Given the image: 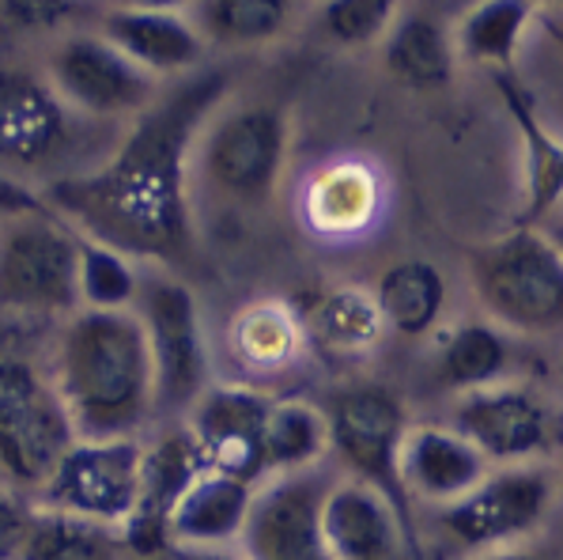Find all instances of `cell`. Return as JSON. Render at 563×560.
<instances>
[{"label":"cell","instance_id":"6da1fadb","mask_svg":"<svg viewBox=\"0 0 563 560\" xmlns=\"http://www.w3.org/2000/svg\"><path fill=\"white\" fill-rule=\"evenodd\" d=\"M228 91V73H205L181 84L159 107H148L121 149L88 175L57 178L46 189L54 209L84 239L133 257L178 262L189 254L186 152L205 114Z\"/></svg>","mask_w":563,"mask_h":560},{"label":"cell","instance_id":"7a4b0ae2","mask_svg":"<svg viewBox=\"0 0 563 560\" xmlns=\"http://www.w3.org/2000/svg\"><path fill=\"white\" fill-rule=\"evenodd\" d=\"M57 394L76 432L129 436L155 409L152 352L129 311H84L68 322L57 356Z\"/></svg>","mask_w":563,"mask_h":560},{"label":"cell","instance_id":"3957f363","mask_svg":"<svg viewBox=\"0 0 563 560\" xmlns=\"http://www.w3.org/2000/svg\"><path fill=\"white\" fill-rule=\"evenodd\" d=\"M329 447L344 459V466L360 477V485L375 488L389 504L401 541L409 557H420V538H416V519L409 504V488L401 481V443L409 436L405 405L383 386H360L333 398L325 413Z\"/></svg>","mask_w":563,"mask_h":560},{"label":"cell","instance_id":"277c9868","mask_svg":"<svg viewBox=\"0 0 563 560\" xmlns=\"http://www.w3.org/2000/svg\"><path fill=\"white\" fill-rule=\"evenodd\" d=\"M473 284L492 318L522 333H552L563 322L560 250L537 228H515L473 254Z\"/></svg>","mask_w":563,"mask_h":560},{"label":"cell","instance_id":"5b68a950","mask_svg":"<svg viewBox=\"0 0 563 560\" xmlns=\"http://www.w3.org/2000/svg\"><path fill=\"white\" fill-rule=\"evenodd\" d=\"M73 443L76 428L57 386L20 360H0V470L42 488Z\"/></svg>","mask_w":563,"mask_h":560},{"label":"cell","instance_id":"8992f818","mask_svg":"<svg viewBox=\"0 0 563 560\" xmlns=\"http://www.w3.org/2000/svg\"><path fill=\"white\" fill-rule=\"evenodd\" d=\"M141 296V326L152 352L155 409H189L208 391V349L201 333V311L194 292L181 281L152 277Z\"/></svg>","mask_w":563,"mask_h":560},{"label":"cell","instance_id":"52a82bcc","mask_svg":"<svg viewBox=\"0 0 563 560\" xmlns=\"http://www.w3.org/2000/svg\"><path fill=\"white\" fill-rule=\"evenodd\" d=\"M0 304L54 315L76 304V231L38 217H15L0 231Z\"/></svg>","mask_w":563,"mask_h":560},{"label":"cell","instance_id":"ba28073f","mask_svg":"<svg viewBox=\"0 0 563 560\" xmlns=\"http://www.w3.org/2000/svg\"><path fill=\"white\" fill-rule=\"evenodd\" d=\"M144 447L133 436L73 443L42 485L46 512H65L91 523H125L136 504Z\"/></svg>","mask_w":563,"mask_h":560},{"label":"cell","instance_id":"9c48e42d","mask_svg":"<svg viewBox=\"0 0 563 560\" xmlns=\"http://www.w3.org/2000/svg\"><path fill=\"white\" fill-rule=\"evenodd\" d=\"M552 499V485L537 470H504L484 473L481 481L439 512L443 527L465 549H496L530 534L544 519Z\"/></svg>","mask_w":563,"mask_h":560},{"label":"cell","instance_id":"30bf717a","mask_svg":"<svg viewBox=\"0 0 563 560\" xmlns=\"http://www.w3.org/2000/svg\"><path fill=\"white\" fill-rule=\"evenodd\" d=\"M288 156V122L273 107H246L223 118L205 144V171L220 189L262 201L273 194Z\"/></svg>","mask_w":563,"mask_h":560},{"label":"cell","instance_id":"8fae6325","mask_svg":"<svg viewBox=\"0 0 563 560\" xmlns=\"http://www.w3.org/2000/svg\"><path fill=\"white\" fill-rule=\"evenodd\" d=\"M208 466L201 447L194 443L189 428H175L141 454V481H136V504L121 523V541L136 557H159L170 549V512L186 488Z\"/></svg>","mask_w":563,"mask_h":560},{"label":"cell","instance_id":"7c38bea8","mask_svg":"<svg viewBox=\"0 0 563 560\" xmlns=\"http://www.w3.org/2000/svg\"><path fill=\"white\" fill-rule=\"evenodd\" d=\"M273 398L257 394L254 386H208L189 405V436L201 447L208 470L231 473L254 485L257 473H265L262 428Z\"/></svg>","mask_w":563,"mask_h":560},{"label":"cell","instance_id":"4fadbf2b","mask_svg":"<svg viewBox=\"0 0 563 560\" xmlns=\"http://www.w3.org/2000/svg\"><path fill=\"white\" fill-rule=\"evenodd\" d=\"M454 432L473 443L484 462H522L549 451L552 417L530 391L484 386L457 402Z\"/></svg>","mask_w":563,"mask_h":560},{"label":"cell","instance_id":"5bb4252c","mask_svg":"<svg viewBox=\"0 0 563 560\" xmlns=\"http://www.w3.org/2000/svg\"><path fill=\"white\" fill-rule=\"evenodd\" d=\"M322 493V481L296 473L254 496L242 527L250 560H333L318 519Z\"/></svg>","mask_w":563,"mask_h":560},{"label":"cell","instance_id":"9a60e30c","mask_svg":"<svg viewBox=\"0 0 563 560\" xmlns=\"http://www.w3.org/2000/svg\"><path fill=\"white\" fill-rule=\"evenodd\" d=\"M54 84L60 99L88 114H125L152 102V76L118 54L107 39L76 34L54 57Z\"/></svg>","mask_w":563,"mask_h":560},{"label":"cell","instance_id":"2e32d148","mask_svg":"<svg viewBox=\"0 0 563 560\" xmlns=\"http://www.w3.org/2000/svg\"><path fill=\"white\" fill-rule=\"evenodd\" d=\"M65 102L49 84L20 68H0V160L42 163L60 149Z\"/></svg>","mask_w":563,"mask_h":560},{"label":"cell","instance_id":"e0dca14e","mask_svg":"<svg viewBox=\"0 0 563 560\" xmlns=\"http://www.w3.org/2000/svg\"><path fill=\"white\" fill-rule=\"evenodd\" d=\"M318 519L333 560H397L405 549L389 504L360 481L325 488Z\"/></svg>","mask_w":563,"mask_h":560},{"label":"cell","instance_id":"ac0fdd59","mask_svg":"<svg viewBox=\"0 0 563 560\" xmlns=\"http://www.w3.org/2000/svg\"><path fill=\"white\" fill-rule=\"evenodd\" d=\"M102 39L144 73H186L205 57L201 34L175 12L114 8L102 23Z\"/></svg>","mask_w":563,"mask_h":560},{"label":"cell","instance_id":"d6986e66","mask_svg":"<svg viewBox=\"0 0 563 560\" xmlns=\"http://www.w3.org/2000/svg\"><path fill=\"white\" fill-rule=\"evenodd\" d=\"M250 504H254L250 481L205 470L170 512V541H181L189 549L223 546V541L239 538L242 527H246Z\"/></svg>","mask_w":563,"mask_h":560},{"label":"cell","instance_id":"ffe728a7","mask_svg":"<svg viewBox=\"0 0 563 560\" xmlns=\"http://www.w3.org/2000/svg\"><path fill=\"white\" fill-rule=\"evenodd\" d=\"M488 462L454 428H416L401 443V481L428 499H457L484 477Z\"/></svg>","mask_w":563,"mask_h":560},{"label":"cell","instance_id":"44dd1931","mask_svg":"<svg viewBox=\"0 0 563 560\" xmlns=\"http://www.w3.org/2000/svg\"><path fill=\"white\" fill-rule=\"evenodd\" d=\"M496 88L504 95L510 122H515L518 136L526 149V209L518 217V228H533V220H541L552 205L560 201L563 189V152L560 141H552V133L541 125L533 110V99L522 84L510 73H496Z\"/></svg>","mask_w":563,"mask_h":560},{"label":"cell","instance_id":"7402d4cb","mask_svg":"<svg viewBox=\"0 0 563 560\" xmlns=\"http://www.w3.org/2000/svg\"><path fill=\"white\" fill-rule=\"evenodd\" d=\"M375 307L378 318L401 338H423L435 330L446 307V281L423 257H409V262H394L375 284Z\"/></svg>","mask_w":563,"mask_h":560},{"label":"cell","instance_id":"603a6c76","mask_svg":"<svg viewBox=\"0 0 563 560\" xmlns=\"http://www.w3.org/2000/svg\"><path fill=\"white\" fill-rule=\"evenodd\" d=\"M302 341H307L302 322L280 299H257L246 311H239L235 326H231V349L242 364L257 367V372L288 367L302 352Z\"/></svg>","mask_w":563,"mask_h":560},{"label":"cell","instance_id":"cb8c5ba5","mask_svg":"<svg viewBox=\"0 0 563 560\" xmlns=\"http://www.w3.org/2000/svg\"><path fill=\"white\" fill-rule=\"evenodd\" d=\"M386 68L405 88H446L450 76H454V50L446 42V31L439 23L423 20V15L401 20L386 42Z\"/></svg>","mask_w":563,"mask_h":560},{"label":"cell","instance_id":"d4e9b609","mask_svg":"<svg viewBox=\"0 0 563 560\" xmlns=\"http://www.w3.org/2000/svg\"><path fill=\"white\" fill-rule=\"evenodd\" d=\"M329 447L325 417L307 402H273L265 413L262 451L265 470L299 473L318 462Z\"/></svg>","mask_w":563,"mask_h":560},{"label":"cell","instance_id":"484cf974","mask_svg":"<svg viewBox=\"0 0 563 560\" xmlns=\"http://www.w3.org/2000/svg\"><path fill=\"white\" fill-rule=\"evenodd\" d=\"M533 20L530 0H481L462 23V54L476 65H488L496 73H510L526 28Z\"/></svg>","mask_w":563,"mask_h":560},{"label":"cell","instance_id":"4316f807","mask_svg":"<svg viewBox=\"0 0 563 560\" xmlns=\"http://www.w3.org/2000/svg\"><path fill=\"white\" fill-rule=\"evenodd\" d=\"M20 560H118V541L102 530V523L42 512L31 519Z\"/></svg>","mask_w":563,"mask_h":560},{"label":"cell","instance_id":"83f0119b","mask_svg":"<svg viewBox=\"0 0 563 560\" xmlns=\"http://www.w3.org/2000/svg\"><path fill=\"white\" fill-rule=\"evenodd\" d=\"M507 367V344L492 326L484 322H465L443 344L439 356V375L450 391H484L492 386Z\"/></svg>","mask_w":563,"mask_h":560},{"label":"cell","instance_id":"f1b7e54d","mask_svg":"<svg viewBox=\"0 0 563 560\" xmlns=\"http://www.w3.org/2000/svg\"><path fill=\"white\" fill-rule=\"evenodd\" d=\"M307 209L310 223L329 231V235L356 231L375 212V183L360 167H333L310 186Z\"/></svg>","mask_w":563,"mask_h":560},{"label":"cell","instance_id":"f546056e","mask_svg":"<svg viewBox=\"0 0 563 560\" xmlns=\"http://www.w3.org/2000/svg\"><path fill=\"white\" fill-rule=\"evenodd\" d=\"M136 288L141 281L125 254L76 235V299H84L88 311H125Z\"/></svg>","mask_w":563,"mask_h":560},{"label":"cell","instance_id":"4dcf8cb0","mask_svg":"<svg viewBox=\"0 0 563 560\" xmlns=\"http://www.w3.org/2000/svg\"><path fill=\"white\" fill-rule=\"evenodd\" d=\"M314 326H318V338L341 352H363L383 333V318H378L375 296L363 288L329 292L314 315Z\"/></svg>","mask_w":563,"mask_h":560},{"label":"cell","instance_id":"1f68e13d","mask_svg":"<svg viewBox=\"0 0 563 560\" xmlns=\"http://www.w3.org/2000/svg\"><path fill=\"white\" fill-rule=\"evenodd\" d=\"M291 0H205L201 23L220 42H265L284 28Z\"/></svg>","mask_w":563,"mask_h":560},{"label":"cell","instance_id":"d6a6232c","mask_svg":"<svg viewBox=\"0 0 563 560\" xmlns=\"http://www.w3.org/2000/svg\"><path fill=\"white\" fill-rule=\"evenodd\" d=\"M397 0H329L322 20L325 31L336 42H349V46H363V42L378 39L389 20H394Z\"/></svg>","mask_w":563,"mask_h":560},{"label":"cell","instance_id":"836d02e7","mask_svg":"<svg viewBox=\"0 0 563 560\" xmlns=\"http://www.w3.org/2000/svg\"><path fill=\"white\" fill-rule=\"evenodd\" d=\"M8 23L27 31H54L80 12V0H0Z\"/></svg>","mask_w":563,"mask_h":560},{"label":"cell","instance_id":"e575fe53","mask_svg":"<svg viewBox=\"0 0 563 560\" xmlns=\"http://www.w3.org/2000/svg\"><path fill=\"white\" fill-rule=\"evenodd\" d=\"M31 530V515L15 499L0 496V560H20Z\"/></svg>","mask_w":563,"mask_h":560},{"label":"cell","instance_id":"d590c367","mask_svg":"<svg viewBox=\"0 0 563 560\" xmlns=\"http://www.w3.org/2000/svg\"><path fill=\"white\" fill-rule=\"evenodd\" d=\"M0 212H4L8 220H15V217H38V212H46V209H42V201H34V194H27L23 186H12L8 178H0Z\"/></svg>","mask_w":563,"mask_h":560},{"label":"cell","instance_id":"8d00e7d4","mask_svg":"<svg viewBox=\"0 0 563 560\" xmlns=\"http://www.w3.org/2000/svg\"><path fill=\"white\" fill-rule=\"evenodd\" d=\"M175 560H239V557L223 553V549H181V553H175Z\"/></svg>","mask_w":563,"mask_h":560},{"label":"cell","instance_id":"74e56055","mask_svg":"<svg viewBox=\"0 0 563 560\" xmlns=\"http://www.w3.org/2000/svg\"><path fill=\"white\" fill-rule=\"evenodd\" d=\"M186 0H125V8H148V12H175Z\"/></svg>","mask_w":563,"mask_h":560},{"label":"cell","instance_id":"f35d334b","mask_svg":"<svg viewBox=\"0 0 563 560\" xmlns=\"http://www.w3.org/2000/svg\"><path fill=\"white\" fill-rule=\"evenodd\" d=\"M488 560H537V557H522V553H496V557H488Z\"/></svg>","mask_w":563,"mask_h":560},{"label":"cell","instance_id":"ab89813d","mask_svg":"<svg viewBox=\"0 0 563 560\" xmlns=\"http://www.w3.org/2000/svg\"><path fill=\"white\" fill-rule=\"evenodd\" d=\"M530 4H560V0H530Z\"/></svg>","mask_w":563,"mask_h":560}]
</instances>
